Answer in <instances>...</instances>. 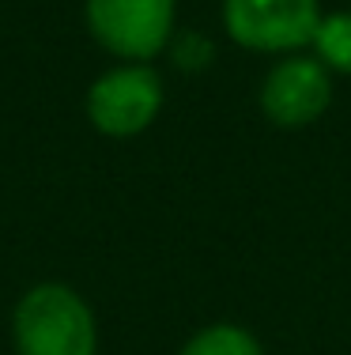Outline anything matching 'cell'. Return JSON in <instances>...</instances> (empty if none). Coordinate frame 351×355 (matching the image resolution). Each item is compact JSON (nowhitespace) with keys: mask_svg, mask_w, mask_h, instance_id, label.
Instances as JSON below:
<instances>
[{"mask_svg":"<svg viewBox=\"0 0 351 355\" xmlns=\"http://www.w3.org/2000/svg\"><path fill=\"white\" fill-rule=\"evenodd\" d=\"M87 27L110 53L147 61L170 42L174 0H87Z\"/></svg>","mask_w":351,"mask_h":355,"instance_id":"3","label":"cell"},{"mask_svg":"<svg viewBox=\"0 0 351 355\" xmlns=\"http://www.w3.org/2000/svg\"><path fill=\"white\" fill-rule=\"evenodd\" d=\"M314 46H317L321 64L351 72V12L321 15V27H317V35H314Z\"/></svg>","mask_w":351,"mask_h":355,"instance_id":"7","label":"cell"},{"mask_svg":"<svg viewBox=\"0 0 351 355\" xmlns=\"http://www.w3.org/2000/svg\"><path fill=\"white\" fill-rule=\"evenodd\" d=\"M332 98L329 72L317 57H287L269 72L261 87V106L276 125H310L314 117L325 114Z\"/></svg>","mask_w":351,"mask_h":355,"instance_id":"5","label":"cell"},{"mask_svg":"<svg viewBox=\"0 0 351 355\" xmlns=\"http://www.w3.org/2000/svg\"><path fill=\"white\" fill-rule=\"evenodd\" d=\"M12 340L19 355H95L98 329L91 306L64 284H38L15 302Z\"/></svg>","mask_w":351,"mask_h":355,"instance_id":"1","label":"cell"},{"mask_svg":"<svg viewBox=\"0 0 351 355\" xmlns=\"http://www.w3.org/2000/svg\"><path fill=\"white\" fill-rule=\"evenodd\" d=\"M181 355H264L253 333L238 325H208L181 348Z\"/></svg>","mask_w":351,"mask_h":355,"instance_id":"6","label":"cell"},{"mask_svg":"<svg viewBox=\"0 0 351 355\" xmlns=\"http://www.w3.org/2000/svg\"><path fill=\"white\" fill-rule=\"evenodd\" d=\"M231 38L249 49H298L321 27L317 0H223Z\"/></svg>","mask_w":351,"mask_h":355,"instance_id":"4","label":"cell"},{"mask_svg":"<svg viewBox=\"0 0 351 355\" xmlns=\"http://www.w3.org/2000/svg\"><path fill=\"white\" fill-rule=\"evenodd\" d=\"M163 106V80L144 61H129L102 72L87 91V117L106 137H136L155 121Z\"/></svg>","mask_w":351,"mask_h":355,"instance_id":"2","label":"cell"}]
</instances>
